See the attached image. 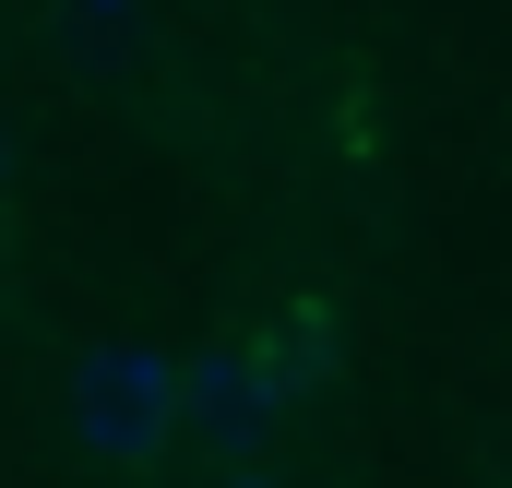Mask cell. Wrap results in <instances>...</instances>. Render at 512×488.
<instances>
[{"mask_svg": "<svg viewBox=\"0 0 512 488\" xmlns=\"http://www.w3.org/2000/svg\"><path fill=\"white\" fill-rule=\"evenodd\" d=\"M60 393H72V441H84L96 465H155L167 429H179V358H167V346H131V334L84 346Z\"/></svg>", "mask_w": 512, "mask_h": 488, "instance_id": "cell-1", "label": "cell"}, {"mask_svg": "<svg viewBox=\"0 0 512 488\" xmlns=\"http://www.w3.org/2000/svg\"><path fill=\"white\" fill-rule=\"evenodd\" d=\"M179 405H191L215 441H262V429H274V405H286V381H274L262 358H227V346H215V358L179 369Z\"/></svg>", "mask_w": 512, "mask_h": 488, "instance_id": "cell-2", "label": "cell"}, {"mask_svg": "<svg viewBox=\"0 0 512 488\" xmlns=\"http://www.w3.org/2000/svg\"><path fill=\"white\" fill-rule=\"evenodd\" d=\"M84 36H143V12L131 0H84Z\"/></svg>", "mask_w": 512, "mask_h": 488, "instance_id": "cell-3", "label": "cell"}, {"mask_svg": "<svg viewBox=\"0 0 512 488\" xmlns=\"http://www.w3.org/2000/svg\"><path fill=\"white\" fill-rule=\"evenodd\" d=\"M227 488H286V477H227Z\"/></svg>", "mask_w": 512, "mask_h": 488, "instance_id": "cell-4", "label": "cell"}, {"mask_svg": "<svg viewBox=\"0 0 512 488\" xmlns=\"http://www.w3.org/2000/svg\"><path fill=\"white\" fill-rule=\"evenodd\" d=\"M0 167H12V131H0Z\"/></svg>", "mask_w": 512, "mask_h": 488, "instance_id": "cell-5", "label": "cell"}]
</instances>
